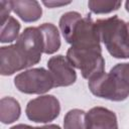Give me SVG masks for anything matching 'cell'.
I'll return each mask as SVG.
<instances>
[{
  "mask_svg": "<svg viewBox=\"0 0 129 129\" xmlns=\"http://www.w3.org/2000/svg\"><path fill=\"white\" fill-rule=\"evenodd\" d=\"M59 28L68 43L76 48H101L100 33L91 17H82L79 12L70 11L59 19Z\"/></svg>",
  "mask_w": 129,
  "mask_h": 129,
  "instance_id": "obj_1",
  "label": "cell"
},
{
  "mask_svg": "<svg viewBox=\"0 0 129 129\" xmlns=\"http://www.w3.org/2000/svg\"><path fill=\"white\" fill-rule=\"evenodd\" d=\"M100 38L109 53L116 58L129 57V21L126 22L118 16L96 21Z\"/></svg>",
  "mask_w": 129,
  "mask_h": 129,
  "instance_id": "obj_2",
  "label": "cell"
},
{
  "mask_svg": "<svg viewBox=\"0 0 129 129\" xmlns=\"http://www.w3.org/2000/svg\"><path fill=\"white\" fill-rule=\"evenodd\" d=\"M67 58L73 67L79 69L83 78L91 81L104 73L105 60L101 48H76L71 46Z\"/></svg>",
  "mask_w": 129,
  "mask_h": 129,
  "instance_id": "obj_3",
  "label": "cell"
},
{
  "mask_svg": "<svg viewBox=\"0 0 129 129\" xmlns=\"http://www.w3.org/2000/svg\"><path fill=\"white\" fill-rule=\"evenodd\" d=\"M88 85L92 94L107 100L123 101L129 96V86L111 72H104L89 81Z\"/></svg>",
  "mask_w": 129,
  "mask_h": 129,
  "instance_id": "obj_4",
  "label": "cell"
},
{
  "mask_svg": "<svg viewBox=\"0 0 129 129\" xmlns=\"http://www.w3.org/2000/svg\"><path fill=\"white\" fill-rule=\"evenodd\" d=\"M15 87L25 94H44L54 87L49 71L43 68L27 70L14 79Z\"/></svg>",
  "mask_w": 129,
  "mask_h": 129,
  "instance_id": "obj_5",
  "label": "cell"
},
{
  "mask_svg": "<svg viewBox=\"0 0 129 129\" xmlns=\"http://www.w3.org/2000/svg\"><path fill=\"white\" fill-rule=\"evenodd\" d=\"M59 102L52 95L40 96L29 101L25 109L27 118L37 123L50 122L59 115Z\"/></svg>",
  "mask_w": 129,
  "mask_h": 129,
  "instance_id": "obj_6",
  "label": "cell"
},
{
  "mask_svg": "<svg viewBox=\"0 0 129 129\" xmlns=\"http://www.w3.org/2000/svg\"><path fill=\"white\" fill-rule=\"evenodd\" d=\"M15 44L23 52L30 67L39 62L43 52V40L38 27L25 28Z\"/></svg>",
  "mask_w": 129,
  "mask_h": 129,
  "instance_id": "obj_7",
  "label": "cell"
},
{
  "mask_svg": "<svg viewBox=\"0 0 129 129\" xmlns=\"http://www.w3.org/2000/svg\"><path fill=\"white\" fill-rule=\"evenodd\" d=\"M29 67L27 58L16 44L0 48V73L2 76H10Z\"/></svg>",
  "mask_w": 129,
  "mask_h": 129,
  "instance_id": "obj_8",
  "label": "cell"
},
{
  "mask_svg": "<svg viewBox=\"0 0 129 129\" xmlns=\"http://www.w3.org/2000/svg\"><path fill=\"white\" fill-rule=\"evenodd\" d=\"M47 67L52 77L54 87L71 86L77 80L74 67L69 59L61 54L50 57L47 61Z\"/></svg>",
  "mask_w": 129,
  "mask_h": 129,
  "instance_id": "obj_9",
  "label": "cell"
},
{
  "mask_svg": "<svg viewBox=\"0 0 129 129\" xmlns=\"http://www.w3.org/2000/svg\"><path fill=\"white\" fill-rule=\"evenodd\" d=\"M87 129H118L115 113L107 108L94 107L86 115Z\"/></svg>",
  "mask_w": 129,
  "mask_h": 129,
  "instance_id": "obj_10",
  "label": "cell"
},
{
  "mask_svg": "<svg viewBox=\"0 0 129 129\" xmlns=\"http://www.w3.org/2000/svg\"><path fill=\"white\" fill-rule=\"evenodd\" d=\"M12 11L25 22L36 21L42 14L39 3L34 0H14L12 1Z\"/></svg>",
  "mask_w": 129,
  "mask_h": 129,
  "instance_id": "obj_11",
  "label": "cell"
},
{
  "mask_svg": "<svg viewBox=\"0 0 129 129\" xmlns=\"http://www.w3.org/2000/svg\"><path fill=\"white\" fill-rule=\"evenodd\" d=\"M43 40V52L51 54L60 47V37L58 29L52 23H43L38 26Z\"/></svg>",
  "mask_w": 129,
  "mask_h": 129,
  "instance_id": "obj_12",
  "label": "cell"
},
{
  "mask_svg": "<svg viewBox=\"0 0 129 129\" xmlns=\"http://www.w3.org/2000/svg\"><path fill=\"white\" fill-rule=\"evenodd\" d=\"M21 113V108L14 98L4 97L0 101V120L3 124L15 122Z\"/></svg>",
  "mask_w": 129,
  "mask_h": 129,
  "instance_id": "obj_13",
  "label": "cell"
},
{
  "mask_svg": "<svg viewBox=\"0 0 129 129\" xmlns=\"http://www.w3.org/2000/svg\"><path fill=\"white\" fill-rule=\"evenodd\" d=\"M19 30H20L19 22L14 17L10 16L4 23L1 24L0 41L2 43H6L17 40L19 38Z\"/></svg>",
  "mask_w": 129,
  "mask_h": 129,
  "instance_id": "obj_14",
  "label": "cell"
},
{
  "mask_svg": "<svg viewBox=\"0 0 129 129\" xmlns=\"http://www.w3.org/2000/svg\"><path fill=\"white\" fill-rule=\"evenodd\" d=\"M87 113L80 109H73L69 111L63 119L64 129H87L86 123Z\"/></svg>",
  "mask_w": 129,
  "mask_h": 129,
  "instance_id": "obj_15",
  "label": "cell"
},
{
  "mask_svg": "<svg viewBox=\"0 0 129 129\" xmlns=\"http://www.w3.org/2000/svg\"><path fill=\"white\" fill-rule=\"evenodd\" d=\"M89 8L96 14L109 13L118 10L121 6V1H107V0H91L88 3Z\"/></svg>",
  "mask_w": 129,
  "mask_h": 129,
  "instance_id": "obj_16",
  "label": "cell"
},
{
  "mask_svg": "<svg viewBox=\"0 0 129 129\" xmlns=\"http://www.w3.org/2000/svg\"><path fill=\"white\" fill-rule=\"evenodd\" d=\"M12 11V1L0 0V19L1 24L4 23L10 16L9 13Z\"/></svg>",
  "mask_w": 129,
  "mask_h": 129,
  "instance_id": "obj_17",
  "label": "cell"
},
{
  "mask_svg": "<svg viewBox=\"0 0 129 129\" xmlns=\"http://www.w3.org/2000/svg\"><path fill=\"white\" fill-rule=\"evenodd\" d=\"M10 129H60L59 126L51 124V125H46V126H42V127H32L29 125H25V124H19V125H15L13 127H11Z\"/></svg>",
  "mask_w": 129,
  "mask_h": 129,
  "instance_id": "obj_18",
  "label": "cell"
},
{
  "mask_svg": "<svg viewBox=\"0 0 129 129\" xmlns=\"http://www.w3.org/2000/svg\"><path fill=\"white\" fill-rule=\"evenodd\" d=\"M45 6L49 7V8H53V7H58V6H64V5H68L70 4L71 2L68 1V2H58V1H43L42 2Z\"/></svg>",
  "mask_w": 129,
  "mask_h": 129,
  "instance_id": "obj_19",
  "label": "cell"
},
{
  "mask_svg": "<svg viewBox=\"0 0 129 129\" xmlns=\"http://www.w3.org/2000/svg\"><path fill=\"white\" fill-rule=\"evenodd\" d=\"M125 7H126V10L129 12V1H127V2L125 3Z\"/></svg>",
  "mask_w": 129,
  "mask_h": 129,
  "instance_id": "obj_20",
  "label": "cell"
}]
</instances>
